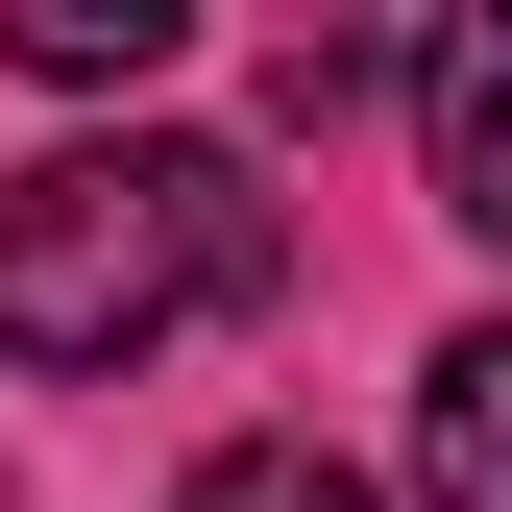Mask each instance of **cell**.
Returning <instances> with one entry per match:
<instances>
[{
  "mask_svg": "<svg viewBox=\"0 0 512 512\" xmlns=\"http://www.w3.org/2000/svg\"><path fill=\"white\" fill-rule=\"evenodd\" d=\"M244 293H269V171L244 147L122 122V147L0 171V366H147V342H196Z\"/></svg>",
  "mask_w": 512,
  "mask_h": 512,
  "instance_id": "obj_1",
  "label": "cell"
},
{
  "mask_svg": "<svg viewBox=\"0 0 512 512\" xmlns=\"http://www.w3.org/2000/svg\"><path fill=\"white\" fill-rule=\"evenodd\" d=\"M415 147H439V220L512 244V0H464V25L415 49Z\"/></svg>",
  "mask_w": 512,
  "mask_h": 512,
  "instance_id": "obj_2",
  "label": "cell"
},
{
  "mask_svg": "<svg viewBox=\"0 0 512 512\" xmlns=\"http://www.w3.org/2000/svg\"><path fill=\"white\" fill-rule=\"evenodd\" d=\"M415 512H512V317H464L415 366Z\"/></svg>",
  "mask_w": 512,
  "mask_h": 512,
  "instance_id": "obj_3",
  "label": "cell"
},
{
  "mask_svg": "<svg viewBox=\"0 0 512 512\" xmlns=\"http://www.w3.org/2000/svg\"><path fill=\"white\" fill-rule=\"evenodd\" d=\"M0 49H25L49 98H98V74H171V49H196V0H0Z\"/></svg>",
  "mask_w": 512,
  "mask_h": 512,
  "instance_id": "obj_4",
  "label": "cell"
},
{
  "mask_svg": "<svg viewBox=\"0 0 512 512\" xmlns=\"http://www.w3.org/2000/svg\"><path fill=\"white\" fill-rule=\"evenodd\" d=\"M171 512H366V464H317V439H220Z\"/></svg>",
  "mask_w": 512,
  "mask_h": 512,
  "instance_id": "obj_5",
  "label": "cell"
}]
</instances>
